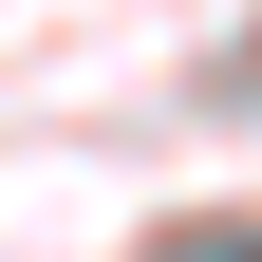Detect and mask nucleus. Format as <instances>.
<instances>
[{
    "label": "nucleus",
    "instance_id": "nucleus-1",
    "mask_svg": "<svg viewBox=\"0 0 262 262\" xmlns=\"http://www.w3.org/2000/svg\"><path fill=\"white\" fill-rule=\"evenodd\" d=\"M187 262H262V244H187Z\"/></svg>",
    "mask_w": 262,
    "mask_h": 262
}]
</instances>
